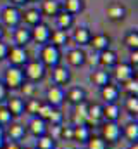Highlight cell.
I'll list each match as a JSON object with an SVG mask.
<instances>
[{"instance_id": "6da1fadb", "label": "cell", "mask_w": 138, "mask_h": 149, "mask_svg": "<svg viewBox=\"0 0 138 149\" xmlns=\"http://www.w3.org/2000/svg\"><path fill=\"white\" fill-rule=\"evenodd\" d=\"M47 70H52L55 66L61 64V49L52 45V43H45L41 45V50H40V59H38Z\"/></svg>"}, {"instance_id": "7a4b0ae2", "label": "cell", "mask_w": 138, "mask_h": 149, "mask_svg": "<svg viewBox=\"0 0 138 149\" xmlns=\"http://www.w3.org/2000/svg\"><path fill=\"white\" fill-rule=\"evenodd\" d=\"M24 80L26 78H24L23 68H17V66H9L3 73V85L7 87V90H19Z\"/></svg>"}, {"instance_id": "3957f363", "label": "cell", "mask_w": 138, "mask_h": 149, "mask_svg": "<svg viewBox=\"0 0 138 149\" xmlns=\"http://www.w3.org/2000/svg\"><path fill=\"white\" fill-rule=\"evenodd\" d=\"M102 141L107 144H117L121 139V127L117 121H104L100 125V135Z\"/></svg>"}, {"instance_id": "277c9868", "label": "cell", "mask_w": 138, "mask_h": 149, "mask_svg": "<svg viewBox=\"0 0 138 149\" xmlns=\"http://www.w3.org/2000/svg\"><path fill=\"white\" fill-rule=\"evenodd\" d=\"M23 71H24V78H28V81H40L45 78L47 74V68L38 61V59H33V61H28L24 66H23Z\"/></svg>"}, {"instance_id": "5b68a950", "label": "cell", "mask_w": 138, "mask_h": 149, "mask_svg": "<svg viewBox=\"0 0 138 149\" xmlns=\"http://www.w3.org/2000/svg\"><path fill=\"white\" fill-rule=\"evenodd\" d=\"M45 102L50 104L52 108H61L66 102V90H64V87H59V85L48 87L47 92H45Z\"/></svg>"}, {"instance_id": "8992f818", "label": "cell", "mask_w": 138, "mask_h": 149, "mask_svg": "<svg viewBox=\"0 0 138 149\" xmlns=\"http://www.w3.org/2000/svg\"><path fill=\"white\" fill-rule=\"evenodd\" d=\"M7 59H9L10 66H17V68H23V66L30 61L26 47H19V45H12V47H9Z\"/></svg>"}, {"instance_id": "52a82bcc", "label": "cell", "mask_w": 138, "mask_h": 149, "mask_svg": "<svg viewBox=\"0 0 138 149\" xmlns=\"http://www.w3.org/2000/svg\"><path fill=\"white\" fill-rule=\"evenodd\" d=\"M23 21V12L16 5H7L2 10V23L9 28H17L19 23Z\"/></svg>"}, {"instance_id": "ba28073f", "label": "cell", "mask_w": 138, "mask_h": 149, "mask_svg": "<svg viewBox=\"0 0 138 149\" xmlns=\"http://www.w3.org/2000/svg\"><path fill=\"white\" fill-rule=\"evenodd\" d=\"M112 71H114V78H116L121 85L126 83L128 80L135 78V68H133L131 64H128V63H117V64L112 68Z\"/></svg>"}, {"instance_id": "9c48e42d", "label": "cell", "mask_w": 138, "mask_h": 149, "mask_svg": "<svg viewBox=\"0 0 138 149\" xmlns=\"http://www.w3.org/2000/svg\"><path fill=\"white\" fill-rule=\"evenodd\" d=\"M104 123V108L99 102H90L88 104V127H100Z\"/></svg>"}, {"instance_id": "30bf717a", "label": "cell", "mask_w": 138, "mask_h": 149, "mask_svg": "<svg viewBox=\"0 0 138 149\" xmlns=\"http://www.w3.org/2000/svg\"><path fill=\"white\" fill-rule=\"evenodd\" d=\"M47 130H48L47 121H45V120H41V118H38V116H31V120H30V121H28V125H26V134H31L34 139H38V137L45 135V134H47Z\"/></svg>"}, {"instance_id": "8fae6325", "label": "cell", "mask_w": 138, "mask_h": 149, "mask_svg": "<svg viewBox=\"0 0 138 149\" xmlns=\"http://www.w3.org/2000/svg\"><path fill=\"white\" fill-rule=\"evenodd\" d=\"M30 31H31V40L36 42V43H40V45L48 43V40H50V33H52V30H50L45 23H38V24L33 26Z\"/></svg>"}, {"instance_id": "7c38bea8", "label": "cell", "mask_w": 138, "mask_h": 149, "mask_svg": "<svg viewBox=\"0 0 138 149\" xmlns=\"http://www.w3.org/2000/svg\"><path fill=\"white\" fill-rule=\"evenodd\" d=\"M3 132H5V139L14 141V142H21L26 137V127L21 123H14V121L9 127H5Z\"/></svg>"}, {"instance_id": "4fadbf2b", "label": "cell", "mask_w": 138, "mask_h": 149, "mask_svg": "<svg viewBox=\"0 0 138 149\" xmlns=\"http://www.w3.org/2000/svg\"><path fill=\"white\" fill-rule=\"evenodd\" d=\"M52 80H54V83L59 85V87L69 85V81H71V71H69V68L62 66V64L52 68Z\"/></svg>"}, {"instance_id": "5bb4252c", "label": "cell", "mask_w": 138, "mask_h": 149, "mask_svg": "<svg viewBox=\"0 0 138 149\" xmlns=\"http://www.w3.org/2000/svg\"><path fill=\"white\" fill-rule=\"evenodd\" d=\"M66 61H68L72 68H79V66L86 64V54H85L79 47H74V49L68 50V54H66Z\"/></svg>"}, {"instance_id": "9a60e30c", "label": "cell", "mask_w": 138, "mask_h": 149, "mask_svg": "<svg viewBox=\"0 0 138 149\" xmlns=\"http://www.w3.org/2000/svg\"><path fill=\"white\" fill-rule=\"evenodd\" d=\"M72 127V139L74 142L86 144V141L92 137V128L88 125H71Z\"/></svg>"}, {"instance_id": "2e32d148", "label": "cell", "mask_w": 138, "mask_h": 149, "mask_svg": "<svg viewBox=\"0 0 138 149\" xmlns=\"http://www.w3.org/2000/svg\"><path fill=\"white\" fill-rule=\"evenodd\" d=\"M66 101L69 104H72V106L85 102L86 101V90L83 87H71L66 92Z\"/></svg>"}, {"instance_id": "e0dca14e", "label": "cell", "mask_w": 138, "mask_h": 149, "mask_svg": "<svg viewBox=\"0 0 138 149\" xmlns=\"http://www.w3.org/2000/svg\"><path fill=\"white\" fill-rule=\"evenodd\" d=\"M119 94H121V90H119V87L114 85V83H107V85H104L102 88H100V97L104 99L105 104H107V102H117Z\"/></svg>"}, {"instance_id": "ac0fdd59", "label": "cell", "mask_w": 138, "mask_h": 149, "mask_svg": "<svg viewBox=\"0 0 138 149\" xmlns=\"http://www.w3.org/2000/svg\"><path fill=\"white\" fill-rule=\"evenodd\" d=\"M5 108L14 118H19L21 114H24V99L21 97H7L5 101Z\"/></svg>"}, {"instance_id": "d6986e66", "label": "cell", "mask_w": 138, "mask_h": 149, "mask_svg": "<svg viewBox=\"0 0 138 149\" xmlns=\"http://www.w3.org/2000/svg\"><path fill=\"white\" fill-rule=\"evenodd\" d=\"M88 120V102L76 104L72 109V125H86Z\"/></svg>"}, {"instance_id": "ffe728a7", "label": "cell", "mask_w": 138, "mask_h": 149, "mask_svg": "<svg viewBox=\"0 0 138 149\" xmlns=\"http://www.w3.org/2000/svg\"><path fill=\"white\" fill-rule=\"evenodd\" d=\"M119 61H117V54L112 50V49H107V50H102V52H99V64L104 66V68H114L116 64H117Z\"/></svg>"}, {"instance_id": "44dd1931", "label": "cell", "mask_w": 138, "mask_h": 149, "mask_svg": "<svg viewBox=\"0 0 138 149\" xmlns=\"http://www.w3.org/2000/svg\"><path fill=\"white\" fill-rule=\"evenodd\" d=\"M102 108H104V121H119L121 108H119L117 102H107Z\"/></svg>"}, {"instance_id": "7402d4cb", "label": "cell", "mask_w": 138, "mask_h": 149, "mask_svg": "<svg viewBox=\"0 0 138 149\" xmlns=\"http://www.w3.org/2000/svg\"><path fill=\"white\" fill-rule=\"evenodd\" d=\"M88 45H92L97 52H102V50L110 49V38L107 37L105 33H97V35H92Z\"/></svg>"}, {"instance_id": "603a6c76", "label": "cell", "mask_w": 138, "mask_h": 149, "mask_svg": "<svg viewBox=\"0 0 138 149\" xmlns=\"http://www.w3.org/2000/svg\"><path fill=\"white\" fill-rule=\"evenodd\" d=\"M31 42V31L30 28H24V26H17L16 31H14V45H19V47H26L28 43Z\"/></svg>"}, {"instance_id": "cb8c5ba5", "label": "cell", "mask_w": 138, "mask_h": 149, "mask_svg": "<svg viewBox=\"0 0 138 149\" xmlns=\"http://www.w3.org/2000/svg\"><path fill=\"white\" fill-rule=\"evenodd\" d=\"M107 17L110 21H123L126 17V7L121 3H110L107 7Z\"/></svg>"}, {"instance_id": "d4e9b609", "label": "cell", "mask_w": 138, "mask_h": 149, "mask_svg": "<svg viewBox=\"0 0 138 149\" xmlns=\"http://www.w3.org/2000/svg\"><path fill=\"white\" fill-rule=\"evenodd\" d=\"M121 135H123L126 141H130V144H131V142H138V123L137 121L126 123V125L121 128Z\"/></svg>"}, {"instance_id": "484cf974", "label": "cell", "mask_w": 138, "mask_h": 149, "mask_svg": "<svg viewBox=\"0 0 138 149\" xmlns=\"http://www.w3.org/2000/svg\"><path fill=\"white\" fill-rule=\"evenodd\" d=\"M90 81L93 85H97V87L102 88L104 85L110 83V74H109V71H105V70H95V71L90 73Z\"/></svg>"}, {"instance_id": "4316f807", "label": "cell", "mask_w": 138, "mask_h": 149, "mask_svg": "<svg viewBox=\"0 0 138 149\" xmlns=\"http://www.w3.org/2000/svg\"><path fill=\"white\" fill-rule=\"evenodd\" d=\"M62 10V7H61V3L57 2V0H43L41 2V14H45V16H57L59 12Z\"/></svg>"}, {"instance_id": "83f0119b", "label": "cell", "mask_w": 138, "mask_h": 149, "mask_svg": "<svg viewBox=\"0 0 138 149\" xmlns=\"http://www.w3.org/2000/svg\"><path fill=\"white\" fill-rule=\"evenodd\" d=\"M90 38H92V33H90V30L85 28V26L74 30V33H72V40H74L79 47H81V45H88V43H90Z\"/></svg>"}, {"instance_id": "f1b7e54d", "label": "cell", "mask_w": 138, "mask_h": 149, "mask_svg": "<svg viewBox=\"0 0 138 149\" xmlns=\"http://www.w3.org/2000/svg\"><path fill=\"white\" fill-rule=\"evenodd\" d=\"M55 23H57V28H59V30H64V31H68L69 28L72 26L74 19H72V16H71V14L64 12V10H61V12L55 16Z\"/></svg>"}, {"instance_id": "f546056e", "label": "cell", "mask_w": 138, "mask_h": 149, "mask_svg": "<svg viewBox=\"0 0 138 149\" xmlns=\"http://www.w3.org/2000/svg\"><path fill=\"white\" fill-rule=\"evenodd\" d=\"M23 17H24V23H28L31 28L36 26L38 23H41V12L38 9H28V10H24Z\"/></svg>"}, {"instance_id": "4dcf8cb0", "label": "cell", "mask_w": 138, "mask_h": 149, "mask_svg": "<svg viewBox=\"0 0 138 149\" xmlns=\"http://www.w3.org/2000/svg\"><path fill=\"white\" fill-rule=\"evenodd\" d=\"M62 10L68 12V14H71V16L81 12V10H83V0H64Z\"/></svg>"}, {"instance_id": "1f68e13d", "label": "cell", "mask_w": 138, "mask_h": 149, "mask_svg": "<svg viewBox=\"0 0 138 149\" xmlns=\"http://www.w3.org/2000/svg\"><path fill=\"white\" fill-rule=\"evenodd\" d=\"M36 149H57V141H54L48 134L41 135L36 139Z\"/></svg>"}, {"instance_id": "d6a6232c", "label": "cell", "mask_w": 138, "mask_h": 149, "mask_svg": "<svg viewBox=\"0 0 138 149\" xmlns=\"http://www.w3.org/2000/svg\"><path fill=\"white\" fill-rule=\"evenodd\" d=\"M66 42H68V33H66L64 30H55V31L50 33L48 43H52V45H55V47L61 49V45H64Z\"/></svg>"}, {"instance_id": "836d02e7", "label": "cell", "mask_w": 138, "mask_h": 149, "mask_svg": "<svg viewBox=\"0 0 138 149\" xmlns=\"http://www.w3.org/2000/svg\"><path fill=\"white\" fill-rule=\"evenodd\" d=\"M124 45H126L130 50H137L138 49V31L137 30H130V31L124 35Z\"/></svg>"}, {"instance_id": "e575fe53", "label": "cell", "mask_w": 138, "mask_h": 149, "mask_svg": "<svg viewBox=\"0 0 138 149\" xmlns=\"http://www.w3.org/2000/svg\"><path fill=\"white\" fill-rule=\"evenodd\" d=\"M123 90L128 94V97H138V80L137 76L128 80L126 83H123Z\"/></svg>"}, {"instance_id": "d590c367", "label": "cell", "mask_w": 138, "mask_h": 149, "mask_svg": "<svg viewBox=\"0 0 138 149\" xmlns=\"http://www.w3.org/2000/svg\"><path fill=\"white\" fill-rule=\"evenodd\" d=\"M41 102H43V101H38V99H34V97L24 101V113H28V114H31V116H36V113L40 109Z\"/></svg>"}, {"instance_id": "8d00e7d4", "label": "cell", "mask_w": 138, "mask_h": 149, "mask_svg": "<svg viewBox=\"0 0 138 149\" xmlns=\"http://www.w3.org/2000/svg\"><path fill=\"white\" fill-rule=\"evenodd\" d=\"M12 121H14V116L9 113V109L5 108V104H0V127L5 128V127H9Z\"/></svg>"}, {"instance_id": "74e56055", "label": "cell", "mask_w": 138, "mask_h": 149, "mask_svg": "<svg viewBox=\"0 0 138 149\" xmlns=\"http://www.w3.org/2000/svg\"><path fill=\"white\" fill-rule=\"evenodd\" d=\"M86 149H109V144L102 141L100 137L97 135H92L88 141H86Z\"/></svg>"}, {"instance_id": "f35d334b", "label": "cell", "mask_w": 138, "mask_h": 149, "mask_svg": "<svg viewBox=\"0 0 138 149\" xmlns=\"http://www.w3.org/2000/svg\"><path fill=\"white\" fill-rule=\"evenodd\" d=\"M19 90L23 92V95H24L26 99H33L34 94H36V85H34L33 81H28V80H24V83L19 87Z\"/></svg>"}, {"instance_id": "ab89813d", "label": "cell", "mask_w": 138, "mask_h": 149, "mask_svg": "<svg viewBox=\"0 0 138 149\" xmlns=\"http://www.w3.org/2000/svg\"><path fill=\"white\" fill-rule=\"evenodd\" d=\"M124 108H126V111L130 113L131 116H137L138 114V97H128L124 101Z\"/></svg>"}, {"instance_id": "60d3db41", "label": "cell", "mask_w": 138, "mask_h": 149, "mask_svg": "<svg viewBox=\"0 0 138 149\" xmlns=\"http://www.w3.org/2000/svg\"><path fill=\"white\" fill-rule=\"evenodd\" d=\"M62 120H64V114L59 108H54V111L50 114V118L47 120V125H62Z\"/></svg>"}, {"instance_id": "b9f144b4", "label": "cell", "mask_w": 138, "mask_h": 149, "mask_svg": "<svg viewBox=\"0 0 138 149\" xmlns=\"http://www.w3.org/2000/svg\"><path fill=\"white\" fill-rule=\"evenodd\" d=\"M52 111H54V108H52L50 104H47V102H41V106H40V109H38V113H36V116L47 121V120L50 118Z\"/></svg>"}, {"instance_id": "7bdbcfd3", "label": "cell", "mask_w": 138, "mask_h": 149, "mask_svg": "<svg viewBox=\"0 0 138 149\" xmlns=\"http://www.w3.org/2000/svg\"><path fill=\"white\" fill-rule=\"evenodd\" d=\"M72 139V127H64L61 128V139L59 141H71Z\"/></svg>"}, {"instance_id": "ee69618b", "label": "cell", "mask_w": 138, "mask_h": 149, "mask_svg": "<svg viewBox=\"0 0 138 149\" xmlns=\"http://www.w3.org/2000/svg\"><path fill=\"white\" fill-rule=\"evenodd\" d=\"M7 97H9V90L3 85V81H0V104H3L7 101Z\"/></svg>"}, {"instance_id": "f6af8a7d", "label": "cell", "mask_w": 138, "mask_h": 149, "mask_svg": "<svg viewBox=\"0 0 138 149\" xmlns=\"http://www.w3.org/2000/svg\"><path fill=\"white\" fill-rule=\"evenodd\" d=\"M7 52H9V45H7L5 42L0 40V61L7 59Z\"/></svg>"}, {"instance_id": "bcb514c9", "label": "cell", "mask_w": 138, "mask_h": 149, "mask_svg": "<svg viewBox=\"0 0 138 149\" xmlns=\"http://www.w3.org/2000/svg\"><path fill=\"white\" fill-rule=\"evenodd\" d=\"M3 149H24V148H23V144H21V142L7 141V142H5V146H3Z\"/></svg>"}, {"instance_id": "7dc6e473", "label": "cell", "mask_w": 138, "mask_h": 149, "mask_svg": "<svg viewBox=\"0 0 138 149\" xmlns=\"http://www.w3.org/2000/svg\"><path fill=\"white\" fill-rule=\"evenodd\" d=\"M128 64H131L135 70H137V64H138V52L137 50H131V54H130V63Z\"/></svg>"}, {"instance_id": "c3c4849f", "label": "cell", "mask_w": 138, "mask_h": 149, "mask_svg": "<svg viewBox=\"0 0 138 149\" xmlns=\"http://www.w3.org/2000/svg\"><path fill=\"white\" fill-rule=\"evenodd\" d=\"M86 63L88 64H99V54H95V56H86Z\"/></svg>"}, {"instance_id": "681fc988", "label": "cell", "mask_w": 138, "mask_h": 149, "mask_svg": "<svg viewBox=\"0 0 138 149\" xmlns=\"http://www.w3.org/2000/svg\"><path fill=\"white\" fill-rule=\"evenodd\" d=\"M5 142H7V139H5V132H3V128L0 127V149H3Z\"/></svg>"}, {"instance_id": "f907efd6", "label": "cell", "mask_w": 138, "mask_h": 149, "mask_svg": "<svg viewBox=\"0 0 138 149\" xmlns=\"http://www.w3.org/2000/svg\"><path fill=\"white\" fill-rule=\"evenodd\" d=\"M16 5H23V3H26V0H12Z\"/></svg>"}, {"instance_id": "816d5d0a", "label": "cell", "mask_w": 138, "mask_h": 149, "mask_svg": "<svg viewBox=\"0 0 138 149\" xmlns=\"http://www.w3.org/2000/svg\"><path fill=\"white\" fill-rule=\"evenodd\" d=\"M3 35H5V30H3V26H2V24H0V40H2V38H3Z\"/></svg>"}, {"instance_id": "f5cc1de1", "label": "cell", "mask_w": 138, "mask_h": 149, "mask_svg": "<svg viewBox=\"0 0 138 149\" xmlns=\"http://www.w3.org/2000/svg\"><path fill=\"white\" fill-rule=\"evenodd\" d=\"M128 149H138V142H131V144H130V148Z\"/></svg>"}, {"instance_id": "db71d44e", "label": "cell", "mask_w": 138, "mask_h": 149, "mask_svg": "<svg viewBox=\"0 0 138 149\" xmlns=\"http://www.w3.org/2000/svg\"><path fill=\"white\" fill-rule=\"evenodd\" d=\"M24 149H36L34 146H28V148H24Z\"/></svg>"}]
</instances>
